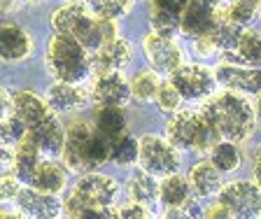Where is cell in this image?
Returning a JSON list of instances; mask_svg holds the SVG:
<instances>
[{
  "mask_svg": "<svg viewBox=\"0 0 261 219\" xmlns=\"http://www.w3.org/2000/svg\"><path fill=\"white\" fill-rule=\"evenodd\" d=\"M201 117L217 133V138H226L233 143L247 140L256 126L254 105L240 91H231V89L215 96L210 93L201 107Z\"/></svg>",
  "mask_w": 261,
  "mask_h": 219,
  "instance_id": "cell-1",
  "label": "cell"
},
{
  "mask_svg": "<svg viewBox=\"0 0 261 219\" xmlns=\"http://www.w3.org/2000/svg\"><path fill=\"white\" fill-rule=\"evenodd\" d=\"M119 198V182L112 175L87 170L63 201V214L68 217H112V208Z\"/></svg>",
  "mask_w": 261,
  "mask_h": 219,
  "instance_id": "cell-2",
  "label": "cell"
},
{
  "mask_svg": "<svg viewBox=\"0 0 261 219\" xmlns=\"http://www.w3.org/2000/svg\"><path fill=\"white\" fill-rule=\"evenodd\" d=\"M110 145L112 140L105 138L103 133H98L93 124L75 119L65 131L63 149H61L63 166L75 173L96 170L98 166H103L110 159Z\"/></svg>",
  "mask_w": 261,
  "mask_h": 219,
  "instance_id": "cell-3",
  "label": "cell"
},
{
  "mask_svg": "<svg viewBox=\"0 0 261 219\" xmlns=\"http://www.w3.org/2000/svg\"><path fill=\"white\" fill-rule=\"evenodd\" d=\"M44 63H47V70L51 72V77L61 82L82 84L91 75V54L84 44L77 42L70 35L56 33L49 40Z\"/></svg>",
  "mask_w": 261,
  "mask_h": 219,
  "instance_id": "cell-4",
  "label": "cell"
},
{
  "mask_svg": "<svg viewBox=\"0 0 261 219\" xmlns=\"http://www.w3.org/2000/svg\"><path fill=\"white\" fill-rule=\"evenodd\" d=\"M166 135L177 149H191L196 154L210 152V147L219 140L217 133L201 117V112H191V110L173 112L166 124Z\"/></svg>",
  "mask_w": 261,
  "mask_h": 219,
  "instance_id": "cell-5",
  "label": "cell"
},
{
  "mask_svg": "<svg viewBox=\"0 0 261 219\" xmlns=\"http://www.w3.org/2000/svg\"><path fill=\"white\" fill-rule=\"evenodd\" d=\"M138 163L154 177H163L177 173L182 166V156L168 138L156 135V133H145L138 140Z\"/></svg>",
  "mask_w": 261,
  "mask_h": 219,
  "instance_id": "cell-6",
  "label": "cell"
},
{
  "mask_svg": "<svg viewBox=\"0 0 261 219\" xmlns=\"http://www.w3.org/2000/svg\"><path fill=\"white\" fill-rule=\"evenodd\" d=\"M222 19V0H185L182 17H179V31H185L191 38H198V35L212 33Z\"/></svg>",
  "mask_w": 261,
  "mask_h": 219,
  "instance_id": "cell-7",
  "label": "cell"
},
{
  "mask_svg": "<svg viewBox=\"0 0 261 219\" xmlns=\"http://www.w3.org/2000/svg\"><path fill=\"white\" fill-rule=\"evenodd\" d=\"M170 82L185 100H205L215 89V72L201 63H179L170 72Z\"/></svg>",
  "mask_w": 261,
  "mask_h": 219,
  "instance_id": "cell-8",
  "label": "cell"
},
{
  "mask_svg": "<svg viewBox=\"0 0 261 219\" xmlns=\"http://www.w3.org/2000/svg\"><path fill=\"white\" fill-rule=\"evenodd\" d=\"M217 196L231 217H254L261 210V189L256 182L238 180L226 186L222 184Z\"/></svg>",
  "mask_w": 261,
  "mask_h": 219,
  "instance_id": "cell-9",
  "label": "cell"
},
{
  "mask_svg": "<svg viewBox=\"0 0 261 219\" xmlns=\"http://www.w3.org/2000/svg\"><path fill=\"white\" fill-rule=\"evenodd\" d=\"M142 51H145L152 70H156L159 75H170L179 63H185V51L175 42L173 35H163L156 31L142 40Z\"/></svg>",
  "mask_w": 261,
  "mask_h": 219,
  "instance_id": "cell-10",
  "label": "cell"
},
{
  "mask_svg": "<svg viewBox=\"0 0 261 219\" xmlns=\"http://www.w3.org/2000/svg\"><path fill=\"white\" fill-rule=\"evenodd\" d=\"M93 14L89 12V7L84 3H63L59 10H54L51 14V28L54 33H61V35H70L75 38L77 42H87L89 33H91V26H93Z\"/></svg>",
  "mask_w": 261,
  "mask_h": 219,
  "instance_id": "cell-11",
  "label": "cell"
},
{
  "mask_svg": "<svg viewBox=\"0 0 261 219\" xmlns=\"http://www.w3.org/2000/svg\"><path fill=\"white\" fill-rule=\"evenodd\" d=\"M156 201L166 208V217H187L189 214V205L194 201V191H191L189 177L179 175V173H170L163 175L159 182V196Z\"/></svg>",
  "mask_w": 261,
  "mask_h": 219,
  "instance_id": "cell-12",
  "label": "cell"
},
{
  "mask_svg": "<svg viewBox=\"0 0 261 219\" xmlns=\"http://www.w3.org/2000/svg\"><path fill=\"white\" fill-rule=\"evenodd\" d=\"M91 100L103 107V105H114V107H124L126 103H130V84L121 70L112 72H100L93 79L91 87Z\"/></svg>",
  "mask_w": 261,
  "mask_h": 219,
  "instance_id": "cell-13",
  "label": "cell"
},
{
  "mask_svg": "<svg viewBox=\"0 0 261 219\" xmlns=\"http://www.w3.org/2000/svg\"><path fill=\"white\" fill-rule=\"evenodd\" d=\"M21 217H59L63 214V203L56 194H44L33 186H21L14 198Z\"/></svg>",
  "mask_w": 261,
  "mask_h": 219,
  "instance_id": "cell-14",
  "label": "cell"
},
{
  "mask_svg": "<svg viewBox=\"0 0 261 219\" xmlns=\"http://www.w3.org/2000/svg\"><path fill=\"white\" fill-rule=\"evenodd\" d=\"M26 135H28V140L40 149L42 156H47V159H56V156H61L63 140H65V128H63L61 119L54 115V112H51L47 119L40 121V124H35V126L28 128Z\"/></svg>",
  "mask_w": 261,
  "mask_h": 219,
  "instance_id": "cell-15",
  "label": "cell"
},
{
  "mask_svg": "<svg viewBox=\"0 0 261 219\" xmlns=\"http://www.w3.org/2000/svg\"><path fill=\"white\" fill-rule=\"evenodd\" d=\"M133 59V47L130 42H126L124 38H112L105 44H100L96 51H91V72L100 75V72H112L121 70L124 66H128Z\"/></svg>",
  "mask_w": 261,
  "mask_h": 219,
  "instance_id": "cell-16",
  "label": "cell"
},
{
  "mask_svg": "<svg viewBox=\"0 0 261 219\" xmlns=\"http://www.w3.org/2000/svg\"><path fill=\"white\" fill-rule=\"evenodd\" d=\"M215 79L222 82L231 91L240 93H259L261 91V68L254 66H236V63H219L215 70Z\"/></svg>",
  "mask_w": 261,
  "mask_h": 219,
  "instance_id": "cell-17",
  "label": "cell"
},
{
  "mask_svg": "<svg viewBox=\"0 0 261 219\" xmlns=\"http://www.w3.org/2000/svg\"><path fill=\"white\" fill-rule=\"evenodd\" d=\"M33 51V38L19 23H0V61L19 63Z\"/></svg>",
  "mask_w": 261,
  "mask_h": 219,
  "instance_id": "cell-18",
  "label": "cell"
},
{
  "mask_svg": "<svg viewBox=\"0 0 261 219\" xmlns=\"http://www.w3.org/2000/svg\"><path fill=\"white\" fill-rule=\"evenodd\" d=\"M47 105L51 107L54 115H72L80 112L89 100V93L75 82H61L56 79L47 91Z\"/></svg>",
  "mask_w": 261,
  "mask_h": 219,
  "instance_id": "cell-19",
  "label": "cell"
},
{
  "mask_svg": "<svg viewBox=\"0 0 261 219\" xmlns=\"http://www.w3.org/2000/svg\"><path fill=\"white\" fill-rule=\"evenodd\" d=\"M26 184L33 186V189H40L44 194H56L59 196L68 186V168L54 159H40V163L35 166Z\"/></svg>",
  "mask_w": 261,
  "mask_h": 219,
  "instance_id": "cell-20",
  "label": "cell"
},
{
  "mask_svg": "<svg viewBox=\"0 0 261 219\" xmlns=\"http://www.w3.org/2000/svg\"><path fill=\"white\" fill-rule=\"evenodd\" d=\"M185 0H149V21L156 33L175 35L179 31Z\"/></svg>",
  "mask_w": 261,
  "mask_h": 219,
  "instance_id": "cell-21",
  "label": "cell"
},
{
  "mask_svg": "<svg viewBox=\"0 0 261 219\" xmlns=\"http://www.w3.org/2000/svg\"><path fill=\"white\" fill-rule=\"evenodd\" d=\"M12 115H16L19 119L26 124V128L40 124L42 119H47L51 115V107L47 105V100L42 96L33 91H19L12 96Z\"/></svg>",
  "mask_w": 261,
  "mask_h": 219,
  "instance_id": "cell-22",
  "label": "cell"
},
{
  "mask_svg": "<svg viewBox=\"0 0 261 219\" xmlns=\"http://www.w3.org/2000/svg\"><path fill=\"white\" fill-rule=\"evenodd\" d=\"M189 184L196 198H212L222 189V173L210 161H198L189 173Z\"/></svg>",
  "mask_w": 261,
  "mask_h": 219,
  "instance_id": "cell-23",
  "label": "cell"
},
{
  "mask_svg": "<svg viewBox=\"0 0 261 219\" xmlns=\"http://www.w3.org/2000/svg\"><path fill=\"white\" fill-rule=\"evenodd\" d=\"M210 163L222 173H236L243 163V152H240L238 143L233 140H226V138H219L217 143L210 147Z\"/></svg>",
  "mask_w": 261,
  "mask_h": 219,
  "instance_id": "cell-24",
  "label": "cell"
},
{
  "mask_svg": "<svg viewBox=\"0 0 261 219\" xmlns=\"http://www.w3.org/2000/svg\"><path fill=\"white\" fill-rule=\"evenodd\" d=\"M126 194H128L130 201L142 203V205H152L159 196V182L152 173L147 170H136L133 175L126 182Z\"/></svg>",
  "mask_w": 261,
  "mask_h": 219,
  "instance_id": "cell-25",
  "label": "cell"
},
{
  "mask_svg": "<svg viewBox=\"0 0 261 219\" xmlns=\"http://www.w3.org/2000/svg\"><path fill=\"white\" fill-rule=\"evenodd\" d=\"M93 126H96L98 133H103L105 138L114 140L119 138L121 133L128 131V121H126V115L121 107H114V105H103L98 107L96 119H93Z\"/></svg>",
  "mask_w": 261,
  "mask_h": 219,
  "instance_id": "cell-26",
  "label": "cell"
},
{
  "mask_svg": "<svg viewBox=\"0 0 261 219\" xmlns=\"http://www.w3.org/2000/svg\"><path fill=\"white\" fill-rule=\"evenodd\" d=\"M40 159H42V154H40V149L35 147V145L28 140V135L23 138L21 143L14 145V159H12V173H14L16 177L21 182H26L28 177H31V173L35 170V166L40 163Z\"/></svg>",
  "mask_w": 261,
  "mask_h": 219,
  "instance_id": "cell-27",
  "label": "cell"
},
{
  "mask_svg": "<svg viewBox=\"0 0 261 219\" xmlns=\"http://www.w3.org/2000/svg\"><path fill=\"white\" fill-rule=\"evenodd\" d=\"M231 56H233L236 61H240V63H245V66L261 68V33L243 28V33H240V38H238V44H236V49Z\"/></svg>",
  "mask_w": 261,
  "mask_h": 219,
  "instance_id": "cell-28",
  "label": "cell"
},
{
  "mask_svg": "<svg viewBox=\"0 0 261 219\" xmlns=\"http://www.w3.org/2000/svg\"><path fill=\"white\" fill-rule=\"evenodd\" d=\"M128 84H130V98L138 100V103H152L161 79H159L156 70H140Z\"/></svg>",
  "mask_w": 261,
  "mask_h": 219,
  "instance_id": "cell-29",
  "label": "cell"
},
{
  "mask_svg": "<svg viewBox=\"0 0 261 219\" xmlns=\"http://www.w3.org/2000/svg\"><path fill=\"white\" fill-rule=\"evenodd\" d=\"M84 5L89 7L93 17H100V19H117L126 17L133 5H136V0H84Z\"/></svg>",
  "mask_w": 261,
  "mask_h": 219,
  "instance_id": "cell-30",
  "label": "cell"
},
{
  "mask_svg": "<svg viewBox=\"0 0 261 219\" xmlns=\"http://www.w3.org/2000/svg\"><path fill=\"white\" fill-rule=\"evenodd\" d=\"M110 159L119 166L138 163V140L128 133H121L119 138H114L110 145Z\"/></svg>",
  "mask_w": 261,
  "mask_h": 219,
  "instance_id": "cell-31",
  "label": "cell"
},
{
  "mask_svg": "<svg viewBox=\"0 0 261 219\" xmlns=\"http://www.w3.org/2000/svg\"><path fill=\"white\" fill-rule=\"evenodd\" d=\"M243 33V26L238 23H231L226 19L217 23V28L212 31V38H215V44H217V51H224V54H233L236 44H238V38Z\"/></svg>",
  "mask_w": 261,
  "mask_h": 219,
  "instance_id": "cell-32",
  "label": "cell"
},
{
  "mask_svg": "<svg viewBox=\"0 0 261 219\" xmlns=\"http://www.w3.org/2000/svg\"><path fill=\"white\" fill-rule=\"evenodd\" d=\"M256 12H259V5L256 3H245V0H238V3H228L224 7V19L231 23H238V26L247 28L252 21H254Z\"/></svg>",
  "mask_w": 261,
  "mask_h": 219,
  "instance_id": "cell-33",
  "label": "cell"
},
{
  "mask_svg": "<svg viewBox=\"0 0 261 219\" xmlns=\"http://www.w3.org/2000/svg\"><path fill=\"white\" fill-rule=\"evenodd\" d=\"M26 124L16 115H7L5 119H0V145H5V147H14L16 143H21L23 138H26Z\"/></svg>",
  "mask_w": 261,
  "mask_h": 219,
  "instance_id": "cell-34",
  "label": "cell"
},
{
  "mask_svg": "<svg viewBox=\"0 0 261 219\" xmlns=\"http://www.w3.org/2000/svg\"><path fill=\"white\" fill-rule=\"evenodd\" d=\"M182 96H179V91L175 89V84L170 82H161L159 84V91L156 96H154V103H156V107L161 110L163 115H173V112H177L179 105H182Z\"/></svg>",
  "mask_w": 261,
  "mask_h": 219,
  "instance_id": "cell-35",
  "label": "cell"
},
{
  "mask_svg": "<svg viewBox=\"0 0 261 219\" xmlns=\"http://www.w3.org/2000/svg\"><path fill=\"white\" fill-rule=\"evenodd\" d=\"M19 189H21V180H19L14 173H3V175H0V201L3 203L14 201Z\"/></svg>",
  "mask_w": 261,
  "mask_h": 219,
  "instance_id": "cell-36",
  "label": "cell"
},
{
  "mask_svg": "<svg viewBox=\"0 0 261 219\" xmlns=\"http://www.w3.org/2000/svg\"><path fill=\"white\" fill-rule=\"evenodd\" d=\"M114 214H117V217H126V219H130V217H138V219L152 217L149 208H147V205H142V203H136V201H130V203H126V205H121V208L117 210Z\"/></svg>",
  "mask_w": 261,
  "mask_h": 219,
  "instance_id": "cell-37",
  "label": "cell"
},
{
  "mask_svg": "<svg viewBox=\"0 0 261 219\" xmlns=\"http://www.w3.org/2000/svg\"><path fill=\"white\" fill-rule=\"evenodd\" d=\"M194 51L201 56V59H207V56L217 54V44H215V38H212V33L194 38Z\"/></svg>",
  "mask_w": 261,
  "mask_h": 219,
  "instance_id": "cell-38",
  "label": "cell"
},
{
  "mask_svg": "<svg viewBox=\"0 0 261 219\" xmlns=\"http://www.w3.org/2000/svg\"><path fill=\"white\" fill-rule=\"evenodd\" d=\"M10 112H12V96L0 89V119H5Z\"/></svg>",
  "mask_w": 261,
  "mask_h": 219,
  "instance_id": "cell-39",
  "label": "cell"
},
{
  "mask_svg": "<svg viewBox=\"0 0 261 219\" xmlns=\"http://www.w3.org/2000/svg\"><path fill=\"white\" fill-rule=\"evenodd\" d=\"M203 214H205V217H231V214H228V210L224 208L222 203H217V205H212V208H207Z\"/></svg>",
  "mask_w": 261,
  "mask_h": 219,
  "instance_id": "cell-40",
  "label": "cell"
},
{
  "mask_svg": "<svg viewBox=\"0 0 261 219\" xmlns=\"http://www.w3.org/2000/svg\"><path fill=\"white\" fill-rule=\"evenodd\" d=\"M256 96V103H254V117H256V121L261 124V91L259 93H254Z\"/></svg>",
  "mask_w": 261,
  "mask_h": 219,
  "instance_id": "cell-41",
  "label": "cell"
},
{
  "mask_svg": "<svg viewBox=\"0 0 261 219\" xmlns=\"http://www.w3.org/2000/svg\"><path fill=\"white\" fill-rule=\"evenodd\" d=\"M254 182H256V186L261 189V163H254Z\"/></svg>",
  "mask_w": 261,
  "mask_h": 219,
  "instance_id": "cell-42",
  "label": "cell"
},
{
  "mask_svg": "<svg viewBox=\"0 0 261 219\" xmlns=\"http://www.w3.org/2000/svg\"><path fill=\"white\" fill-rule=\"evenodd\" d=\"M0 217H21V212H12L7 208H0Z\"/></svg>",
  "mask_w": 261,
  "mask_h": 219,
  "instance_id": "cell-43",
  "label": "cell"
},
{
  "mask_svg": "<svg viewBox=\"0 0 261 219\" xmlns=\"http://www.w3.org/2000/svg\"><path fill=\"white\" fill-rule=\"evenodd\" d=\"M5 0H0V5H3ZM10 3H38V0H10Z\"/></svg>",
  "mask_w": 261,
  "mask_h": 219,
  "instance_id": "cell-44",
  "label": "cell"
},
{
  "mask_svg": "<svg viewBox=\"0 0 261 219\" xmlns=\"http://www.w3.org/2000/svg\"><path fill=\"white\" fill-rule=\"evenodd\" d=\"M254 163H261V147L256 149V154H254Z\"/></svg>",
  "mask_w": 261,
  "mask_h": 219,
  "instance_id": "cell-45",
  "label": "cell"
},
{
  "mask_svg": "<svg viewBox=\"0 0 261 219\" xmlns=\"http://www.w3.org/2000/svg\"><path fill=\"white\" fill-rule=\"evenodd\" d=\"M226 3H238V0H226ZM245 3H256L259 5V0H245Z\"/></svg>",
  "mask_w": 261,
  "mask_h": 219,
  "instance_id": "cell-46",
  "label": "cell"
},
{
  "mask_svg": "<svg viewBox=\"0 0 261 219\" xmlns=\"http://www.w3.org/2000/svg\"><path fill=\"white\" fill-rule=\"evenodd\" d=\"M0 14H3V5H0Z\"/></svg>",
  "mask_w": 261,
  "mask_h": 219,
  "instance_id": "cell-47",
  "label": "cell"
},
{
  "mask_svg": "<svg viewBox=\"0 0 261 219\" xmlns=\"http://www.w3.org/2000/svg\"><path fill=\"white\" fill-rule=\"evenodd\" d=\"M259 214H261V210H259Z\"/></svg>",
  "mask_w": 261,
  "mask_h": 219,
  "instance_id": "cell-48",
  "label": "cell"
},
{
  "mask_svg": "<svg viewBox=\"0 0 261 219\" xmlns=\"http://www.w3.org/2000/svg\"><path fill=\"white\" fill-rule=\"evenodd\" d=\"M259 3H261V0H259Z\"/></svg>",
  "mask_w": 261,
  "mask_h": 219,
  "instance_id": "cell-49",
  "label": "cell"
}]
</instances>
